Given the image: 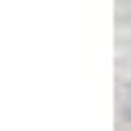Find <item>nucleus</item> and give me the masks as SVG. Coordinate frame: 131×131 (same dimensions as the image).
<instances>
[{"instance_id": "nucleus-1", "label": "nucleus", "mask_w": 131, "mask_h": 131, "mask_svg": "<svg viewBox=\"0 0 131 131\" xmlns=\"http://www.w3.org/2000/svg\"><path fill=\"white\" fill-rule=\"evenodd\" d=\"M118 114H122V122H131V88H127V96H122V105H118Z\"/></svg>"}]
</instances>
